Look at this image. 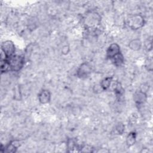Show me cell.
I'll return each mask as SVG.
<instances>
[{"instance_id":"cell-13","label":"cell","mask_w":153,"mask_h":153,"mask_svg":"<svg viewBox=\"0 0 153 153\" xmlns=\"http://www.w3.org/2000/svg\"><path fill=\"white\" fill-rule=\"evenodd\" d=\"M136 141V133L134 131L130 132L126 137V144L128 147L134 145Z\"/></svg>"},{"instance_id":"cell-7","label":"cell","mask_w":153,"mask_h":153,"mask_svg":"<svg viewBox=\"0 0 153 153\" xmlns=\"http://www.w3.org/2000/svg\"><path fill=\"white\" fill-rule=\"evenodd\" d=\"M51 93L48 90H42L38 95V100L41 104H47L51 100Z\"/></svg>"},{"instance_id":"cell-18","label":"cell","mask_w":153,"mask_h":153,"mask_svg":"<svg viewBox=\"0 0 153 153\" xmlns=\"http://www.w3.org/2000/svg\"><path fill=\"white\" fill-rule=\"evenodd\" d=\"M139 90L146 93V92H147V91H148V90H149V85H148V84H146V83H143V84H142L140 85Z\"/></svg>"},{"instance_id":"cell-16","label":"cell","mask_w":153,"mask_h":153,"mask_svg":"<svg viewBox=\"0 0 153 153\" xmlns=\"http://www.w3.org/2000/svg\"><path fill=\"white\" fill-rule=\"evenodd\" d=\"M116 130L118 132V133L119 134H122L125 130V126H124V124L121 123H119L117 124V125L116 126Z\"/></svg>"},{"instance_id":"cell-5","label":"cell","mask_w":153,"mask_h":153,"mask_svg":"<svg viewBox=\"0 0 153 153\" xmlns=\"http://www.w3.org/2000/svg\"><path fill=\"white\" fill-rule=\"evenodd\" d=\"M133 100L137 106L144 104L147 100V94L140 90L136 91L133 94Z\"/></svg>"},{"instance_id":"cell-1","label":"cell","mask_w":153,"mask_h":153,"mask_svg":"<svg viewBox=\"0 0 153 153\" xmlns=\"http://www.w3.org/2000/svg\"><path fill=\"white\" fill-rule=\"evenodd\" d=\"M9 68V71L18 72L20 71L25 64V57L22 55L14 54L5 59Z\"/></svg>"},{"instance_id":"cell-6","label":"cell","mask_w":153,"mask_h":153,"mask_svg":"<svg viewBox=\"0 0 153 153\" xmlns=\"http://www.w3.org/2000/svg\"><path fill=\"white\" fill-rule=\"evenodd\" d=\"M121 52L120 47L117 43L111 44L107 48L106 52V57L108 59H111L116 54Z\"/></svg>"},{"instance_id":"cell-15","label":"cell","mask_w":153,"mask_h":153,"mask_svg":"<svg viewBox=\"0 0 153 153\" xmlns=\"http://www.w3.org/2000/svg\"><path fill=\"white\" fill-rule=\"evenodd\" d=\"M14 99L16 100H20L22 99V94L19 85H16L14 87Z\"/></svg>"},{"instance_id":"cell-4","label":"cell","mask_w":153,"mask_h":153,"mask_svg":"<svg viewBox=\"0 0 153 153\" xmlns=\"http://www.w3.org/2000/svg\"><path fill=\"white\" fill-rule=\"evenodd\" d=\"M92 72L91 65L88 62H83L80 65L76 71V76L81 79H84L89 76Z\"/></svg>"},{"instance_id":"cell-11","label":"cell","mask_w":153,"mask_h":153,"mask_svg":"<svg viewBox=\"0 0 153 153\" xmlns=\"http://www.w3.org/2000/svg\"><path fill=\"white\" fill-rule=\"evenodd\" d=\"M142 46V41L139 39H134L130 41L128 47L133 51H139Z\"/></svg>"},{"instance_id":"cell-9","label":"cell","mask_w":153,"mask_h":153,"mask_svg":"<svg viewBox=\"0 0 153 153\" xmlns=\"http://www.w3.org/2000/svg\"><path fill=\"white\" fill-rule=\"evenodd\" d=\"M113 90L117 97L121 98L124 93V89L121 85V84L118 81L113 84Z\"/></svg>"},{"instance_id":"cell-3","label":"cell","mask_w":153,"mask_h":153,"mask_svg":"<svg viewBox=\"0 0 153 153\" xmlns=\"http://www.w3.org/2000/svg\"><path fill=\"white\" fill-rule=\"evenodd\" d=\"M1 60H5L14 55L16 47L14 44L10 40L3 42L1 46Z\"/></svg>"},{"instance_id":"cell-19","label":"cell","mask_w":153,"mask_h":153,"mask_svg":"<svg viewBox=\"0 0 153 153\" xmlns=\"http://www.w3.org/2000/svg\"><path fill=\"white\" fill-rule=\"evenodd\" d=\"M70 51V48H69V47L68 45H65L62 48V53L64 55H66V54H68L69 53Z\"/></svg>"},{"instance_id":"cell-14","label":"cell","mask_w":153,"mask_h":153,"mask_svg":"<svg viewBox=\"0 0 153 153\" xmlns=\"http://www.w3.org/2000/svg\"><path fill=\"white\" fill-rule=\"evenodd\" d=\"M67 148L69 149V152H73L74 151V149H80L81 148L79 147V146L77 145L75 140L73 139H68L67 140Z\"/></svg>"},{"instance_id":"cell-12","label":"cell","mask_w":153,"mask_h":153,"mask_svg":"<svg viewBox=\"0 0 153 153\" xmlns=\"http://www.w3.org/2000/svg\"><path fill=\"white\" fill-rule=\"evenodd\" d=\"M113 78L112 76H108L102 79L100 83V86L103 91L108 90L111 86Z\"/></svg>"},{"instance_id":"cell-8","label":"cell","mask_w":153,"mask_h":153,"mask_svg":"<svg viewBox=\"0 0 153 153\" xmlns=\"http://www.w3.org/2000/svg\"><path fill=\"white\" fill-rule=\"evenodd\" d=\"M19 142L17 140H12L6 146H4L3 152H16L19 146Z\"/></svg>"},{"instance_id":"cell-10","label":"cell","mask_w":153,"mask_h":153,"mask_svg":"<svg viewBox=\"0 0 153 153\" xmlns=\"http://www.w3.org/2000/svg\"><path fill=\"white\" fill-rule=\"evenodd\" d=\"M111 60L112 61V62L113 63V64L118 67L121 66L124 62V56L123 54L121 53V52L119 53L118 54H116L115 56H114Z\"/></svg>"},{"instance_id":"cell-17","label":"cell","mask_w":153,"mask_h":153,"mask_svg":"<svg viewBox=\"0 0 153 153\" xmlns=\"http://www.w3.org/2000/svg\"><path fill=\"white\" fill-rule=\"evenodd\" d=\"M145 68L148 71H152V58H148L145 61Z\"/></svg>"},{"instance_id":"cell-2","label":"cell","mask_w":153,"mask_h":153,"mask_svg":"<svg viewBox=\"0 0 153 153\" xmlns=\"http://www.w3.org/2000/svg\"><path fill=\"white\" fill-rule=\"evenodd\" d=\"M127 25L130 29L137 30L144 26L145 19L140 14H131L128 16L127 19Z\"/></svg>"}]
</instances>
